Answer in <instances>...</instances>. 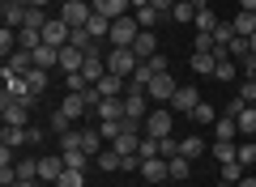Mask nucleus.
Wrapping results in <instances>:
<instances>
[{
  "instance_id": "6",
  "label": "nucleus",
  "mask_w": 256,
  "mask_h": 187,
  "mask_svg": "<svg viewBox=\"0 0 256 187\" xmlns=\"http://www.w3.org/2000/svg\"><path fill=\"white\" fill-rule=\"evenodd\" d=\"M30 111H34V107H26V102H18V98H0V115H4L9 128H26L30 124Z\"/></svg>"
},
{
  "instance_id": "25",
  "label": "nucleus",
  "mask_w": 256,
  "mask_h": 187,
  "mask_svg": "<svg viewBox=\"0 0 256 187\" xmlns=\"http://www.w3.org/2000/svg\"><path fill=\"white\" fill-rule=\"evenodd\" d=\"M0 145H4V149H22V145H30V136H26V128H9V124H4Z\"/></svg>"
},
{
  "instance_id": "39",
  "label": "nucleus",
  "mask_w": 256,
  "mask_h": 187,
  "mask_svg": "<svg viewBox=\"0 0 256 187\" xmlns=\"http://www.w3.org/2000/svg\"><path fill=\"white\" fill-rule=\"evenodd\" d=\"M166 166H171V179H175V183H180V179H188V158H184V153H180V158H166Z\"/></svg>"
},
{
  "instance_id": "43",
  "label": "nucleus",
  "mask_w": 256,
  "mask_h": 187,
  "mask_svg": "<svg viewBox=\"0 0 256 187\" xmlns=\"http://www.w3.org/2000/svg\"><path fill=\"white\" fill-rule=\"evenodd\" d=\"M192 124H218V115H214V107H210V102H201V107L192 111Z\"/></svg>"
},
{
  "instance_id": "48",
  "label": "nucleus",
  "mask_w": 256,
  "mask_h": 187,
  "mask_svg": "<svg viewBox=\"0 0 256 187\" xmlns=\"http://www.w3.org/2000/svg\"><path fill=\"white\" fill-rule=\"evenodd\" d=\"M47 21H52V17H43V9H30L26 13V26H34V30H43Z\"/></svg>"
},
{
  "instance_id": "37",
  "label": "nucleus",
  "mask_w": 256,
  "mask_h": 187,
  "mask_svg": "<svg viewBox=\"0 0 256 187\" xmlns=\"http://www.w3.org/2000/svg\"><path fill=\"white\" fill-rule=\"evenodd\" d=\"M0 51H4V60H9V55L18 51V30H13V26H4V30H0Z\"/></svg>"
},
{
  "instance_id": "40",
  "label": "nucleus",
  "mask_w": 256,
  "mask_h": 187,
  "mask_svg": "<svg viewBox=\"0 0 256 187\" xmlns=\"http://www.w3.org/2000/svg\"><path fill=\"white\" fill-rule=\"evenodd\" d=\"M141 158H162V141L158 136H141Z\"/></svg>"
},
{
  "instance_id": "45",
  "label": "nucleus",
  "mask_w": 256,
  "mask_h": 187,
  "mask_svg": "<svg viewBox=\"0 0 256 187\" xmlns=\"http://www.w3.org/2000/svg\"><path fill=\"white\" fill-rule=\"evenodd\" d=\"M146 68H150V77H162V72H166V55H162V51H158V55H150V60H146Z\"/></svg>"
},
{
  "instance_id": "58",
  "label": "nucleus",
  "mask_w": 256,
  "mask_h": 187,
  "mask_svg": "<svg viewBox=\"0 0 256 187\" xmlns=\"http://www.w3.org/2000/svg\"><path fill=\"white\" fill-rule=\"evenodd\" d=\"M248 77H252V81H256V68H252V72H248Z\"/></svg>"
},
{
  "instance_id": "23",
  "label": "nucleus",
  "mask_w": 256,
  "mask_h": 187,
  "mask_svg": "<svg viewBox=\"0 0 256 187\" xmlns=\"http://www.w3.org/2000/svg\"><path fill=\"white\" fill-rule=\"evenodd\" d=\"M235 124H239V136L252 141V136H256V107H244V111L235 115Z\"/></svg>"
},
{
  "instance_id": "56",
  "label": "nucleus",
  "mask_w": 256,
  "mask_h": 187,
  "mask_svg": "<svg viewBox=\"0 0 256 187\" xmlns=\"http://www.w3.org/2000/svg\"><path fill=\"white\" fill-rule=\"evenodd\" d=\"M214 187H235V183H226V179H222V183H214Z\"/></svg>"
},
{
  "instance_id": "7",
  "label": "nucleus",
  "mask_w": 256,
  "mask_h": 187,
  "mask_svg": "<svg viewBox=\"0 0 256 187\" xmlns=\"http://www.w3.org/2000/svg\"><path fill=\"white\" fill-rule=\"evenodd\" d=\"M68 38H73V26H68L64 17H52L43 26V43L47 47H68Z\"/></svg>"
},
{
  "instance_id": "49",
  "label": "nucleus",
  "mask_w": 256,
  "mask_h": 187,
  "mask_svg": "<svg viewBox=\"0 0 256 187\" xmlns=\"http://www.w3.org/2000/svg\"><path fill=\"white\" fill-rule=\"evenodd\" d=\"M18 179H38V162H18Z\"/></svg>"
},
{
  "instance_id": "31",
  "label": "nucleus",
  "mask_w": 256,
  "mask_h": 187,
  "mask_svg": "<svg viewBox=\"0 0 256 187\" xmlns=\"http://www.w3.org/2000/svg\"><path fill=\"white\" fill-rule=\"evenodd\" d=\"M235 26H230V21H218V26H214V43H218V47H230V43H235Z\"/></svg>"
},
{
  "instance_id": "13",
  "label": "nucleus",
  "mask_w": 256,
  "mask_h": 187,
  "mask_svg": "<svg viewBox=\"0 0 256 187\" xmlns=\"http://www.w3.org/2000/svg\"><path fill=\"white\" fill-rule=\"evenodd\" d=\"M64 170V158H38V183H60Z\"/></svg>"
},
{
  "instance_id": "15",
  "label": "nucleus",
  "mask_w": 256,
  "mask_h": 187,
  "mask_svg": "<svg viewBox=\"0 0 256 187\" xmlns=\"http://www.w3.org/2000/svg\"><path fill=\"white\" fill-rule=\"evenodd\" d=\"M60 111H64V115H68V119H73V124H82V115H86V111H90V102H86V94H64Z\"/></svg>"
},
{
  "instance_id": "22",
  "label": "nucleus",
  "mask_w": 256,
  "mask_h": 187,
  "mask_svg": "<svg viewBox=\"0 0 256 187\" xmlns=\"http://www.w3.org/2000/svg\"><path fill=\"white\" fill-rule=\"evenodd\" d=\"M230 26H235L239 38H252V34H256V13H244V9H239L235 17H230Z\"/></svg>"
},
{
  "instance_id": "26",
  "label": "nucleus",
  "mask_w": 256,
  "mask_h": 187,
  "mask_svg": "<svg viewBox=\"0 0 256 187\" xmlns=\"http://www.w3.org/2000/svg\"><path fill=\"white\" fill-rule=\"evenodd\" d=\"M18 47H22V51H34V47H43V30L22 26V30H18Z\"/></svg>"
},
{
  "instance_id": "59",
  "label": "nucleus",
  "mask_w": 256,
  "mask_h": 187,
  "mask_svg": "<svg viewBox=\"0 0 256 187\" xmlns=\"http://www.w3.org/2000/svg\"><path fill=\"white\" fill-rule=\"evenodd\" d=\"M252 141H256V136H252Z\"/></svg>"
},
{
  "instance_id": "47",
  "label": "nucleus",
  "mask_w": 256,
  "mask_h": 187,
  "mask_svg": "<svg viewBox=\"0 0 256 187\" xmlns=\"http://www.w3.org/2000/svg\"><path fill=\"white\" fill-rule=\"evenodd\" d=\"M239 98H244V102H256V81H252V77H244V85H239Z\"/></svg>"
},
{
  "instance_id": "12",
  "label": "nucleus",
  "mask_w": 256,
  "mask_h": 187,
  "mask_svg": "<svg viewBox=\"0 0 256 187\" xmlns=\"http://www.w3.org/2000/svg\"><path fill=\"white\" fill-rule=\"evenodd\" d=\"M94 115H98V124H116V119H124V98H102L98 107H94Z\"/></svg>"
},
{
  "instance_id": "16",
  "label": "nucleus",
  "mask_w": 256,
  "mask_h": 187,
  "mask_svg": "<svg viewBox=\"0 0 256 187\" xmlns=\"http://www.w3.org/2000/svg\"><path fill=\"white\" fill-rule=\"evenodd\" d=\"M30 68H34V55H30V51H22V47L9 55V60H4V72H13V77H26Z\"/></svg>"
},
{
  "instance_id": "27",
  "label": "nucleus",
  "mask_w": 256,
  "mask_h": 187,
  "mask_svg": "<svg viewBox=\"0 0 256 187\" xmlns=\"http://www.w3.org/2000/svg\"><path fill=\"white\" fill-rule=\"evenodd\" d=\"M30 55H34V68H52V64H60V47H34V51H30Z\"/></svg>"
},
{
  "instance_id": "14",
  "label": "nucleus",
  "mask_w": 256,
  "mask_h": 187,
  "mask_svg": "<svg viewBox=\"0 0 256 187\" xmlns=\"http://www.w3.org/2000/svg\"><path fill=\"white\" fill-rule=\"evenodd\" d=\"M94 13H102V17H124V13H132V0H90Z\"/></svg>"
},
{
  "instance_id": "38",
  "label": "nucleus",
  "mask_w": 256,
  "mask_h": 187,
  "mask_svg": "<svg viewBox=\"0 0 256 187\" xmlns=\"http://www.w3.org/2000/svg\"><path fill=\"white\" fill-rule=\"evenodd\" d=\"M56 187H86V170H73V166H68V170L60 175V183H56Z\"/></svg>"
},
{
  "instance_id": "17",
  "label": "nucleus",
  "mask_w": 256,
  "mask_h": 187,
  "mask_svg": "<svg viewBox=\"0 0 256 187\" xmlns=\"http://www.w3.org/2000/svg\"><path fill=\"white\" fill-rule=\"evenodd\" d=\"M132 51H137V60L146 64L150 55H158V34H154V30H141V34H137V43H132Z\"/></svg>"
},
{
  "instance_id": "19",
  "label": "nucleus",
  "mask_w": 256,
  "mask_h": 187,
  "mask_svg": "<svg viewBox=\"0 0 256 187\" xmlns=\"http://www.w3.org/2000/svg\"><path fill=\"white\" fill-rule=\"evenodd\" d=\"M82 149L90 153V158H98V153L107 149V141H102V132H98V128H82Z\"/></svg>"
},
{
  "instance_id": "1",
  "label": "nucleus",
  "mask_w": 256,
  "mask_h": 187,
  "mask_svg": "<svg viewBox=\"0 0 256 187\" xmlns=\"http://www.w3.org/2000/svg\"><path fill=\"white\" fill-rule=\"evenodd\" d=\"M137 34H141L137 13H124V17H116V21H111V30H107L111 47H132V43H137Z\"/></svg>"
},
{
  "instance_id": "18",
  "label": "nucleus",
  "mask_w": 256,
  "mask_h": 187,
  "mask_svg": "<svg viewBox=\"0 0 256 187\" xmlns=\"http://www.w3.org/2000/svg\"><path fill=\"white\" fill-rule=\"evenodd\" d=\"M82 64H86V51H77L73 43L60 47V68H64V72H82Z\"/></svg>"
},
{
  "instance_id": "44",
  "label": "nucleus",
  "mask_w": 256,
  "mask_h": 187,
  "mask_svg": "<svg viewBox=\"0 0 256 187\" xmlns=\"http://www.w3.org/2000/svg\"><path fill=\"white\" fill-rule=\"evenodd\" d=\"M192 26H196V30H210V34H214V26H218V17H214V9H201Z\"/></svg>"
},
{
  "instance_id": "50",
  "label": "nucleus",
  "mask_w": 256,
  "mask_h": 187,
  "mask_svg": "<svg viewBox=\"0 0 256 187\" xmlns=\"http://www.w3.org/2000/svg\"><path fill=\"white\" fill-rule=\"evenodd\" d=\"M162 158H180V141L175 136H162Z\"/></svg>"
},
{
  "instance_id": "34",
  "label": "nucleus",
  "mask_w": 256,
  "mask_h": 187,
  "mask_svg": "<svg viewBox=\"0 0 256 187\" xmlns=\"http://www.w3.org/2000/svg\"><path fill=\"white\" fill-rule=\"evenodd\" d=\"M239 166L256 170V141H239Z\"/></svg>"
},
{
  "instance_id": "57",
  "label": "nucleus",
  "mask_w": 256,
  "mask_h": 187,
  "mask_svg": "<svg viewBox=\"0 0 256 187\" xmlns=\"http://www.w3.org/2000/svg\"><path fill=\"white\" fill-rule=\"evenodd\" d=\"M13 4H26V9H30V0H13Z\"/></svg>"
},
{
  "instance_id": "35",
  "label": "nucleus",
  "mask_w": 256,
  "mask_h": 187,
  "mask_svg": "<svg viewBox=\"0 0 256 187\" xmlns=\"http://www.w3.org/2000/svg\"><path fill=\"white\" fill-rule=\"evenodd\" d=\"M158 21H166V13H158V9H150V4H146V9H137V26H141V30H150V26H158Z\"/></svg>"
},
{
  "instance_id": "54",
  "label": "nucleus",
  "mask_w": 256,
  "mask_h": 187,
  "mask_svg": "<svg viewBox=\"0 0 256 187\" xmlns=\"http://www.w3.org/2000/svg\"><path fill=\"white\" fill-rule=\"evenodd\" d=\"M13 187H38V179H18Z\"/></svg>"
},
{
  "instance_id": "21",
  "label": "nucleus",
  "mask_w": 256,
  "mask_h": 187,
  "mask_svg": "<svg viewBox=\"0 0 256 187\" xmlns=\"http://www.w3.org/2000/svg\"><path fill=\"white\" fill-rule=\"evenodd\" d=\"M214 68H218V55H214V51H192V72L214 77Z\"/></svg>"
},
{
  "instance_id": "24",
  "label": "nucleus",
  "mask_w": 256,
  "mask_h": 187,
  "mask_svg": "<svg viewBox=\"0 0 256 187\" xmlns=\"http://www.w3.org/2000/svg\"><path fill=\"white\" fill-rule=\"evenodd\" d=\"M26 4H13V0H4V26H13V30H22L26 26Z\"/></svg>"
},
{
  "instance_id": "29",
  "label": "nucleus",
  "mask_w": 256,
  "mask_h": 187,
  "mask_svg": "<svg viewBox=\"0 0 256 187\" xmlns=\"http://www.w3.org/2000/svg\"><path fill=\"white\" fill-rule=\"evenodd\" d=\"M235 136H239V124L230 115H222L218 124H214V141H235Z\"/></svg>"
},
{
  "instance_id": "60",
  "label": "nucleus",
  "mask_w": 256,
  "mask_h": 187,
  "mask_svg": "<svg viewBox=\"0 0 256 187\" xmlns=\"http://www.w3.org/2000/svg\"><path fill=\"white\" fill-rule=\"evenodd\" d=\"M252 107H256V102H252Z\"/></svg>"
},
{
  "instance_id": "11",
  "label": "nucleus",
  "mask_w": 256,
  "mask_h": 187,
  "mask_svg": "<svg viewBox=\"0 0 256 187\" xmlns=\"http://www.w3.org/2000/svg\"><path fill=\"white\" fill-rule=\"evenodd\" d=\"M141 136H146V132H120L116 141H111V149H116L120 158H137V153H141Z\"/></svg>"
},
{
  "instance_id": "30",
  "label": "nucleus",
  "mask_w": 256,
  "mask_h": 187,
  "mask_svg": "<svg viewBox=\"0 0 256 187\" xmlns=\"http://www.w3.org/2000/svg\"><path fill=\"white\" fill-rule=\"evenodd\" d=\"M47 128H52V132H56V136H64V132H68V128H77V124H73V119H68V115H64V111H60V107H56V111H52V115H47Z\"/></svg>"
},
{
  "instance_id": "3",
  "label": "nucleus",
  "mask_w": 256,
  "mask_h": 187,
  "mask_svg": "<svg viewBox=\"0 0 256 187\" xmlns=\"http://www.w3.org/2000/svg\"><path fill=\"white\" fill-rule=\"evenodd\" d=\"M171 128H175V111L171 107H158V111H150L146 115V136H171Z\"/></svg>"
},
{
  "instance_id": "46",
  "label": "nucleus",
  "mask_w": 256,
  "mask_h": 187,
  "mask_svg": "<svg viewBox=\"0 0 256 187\" xmlns=\"http://www.w3.org/2000/svg\"><path fill=\"white\" fill-rule=\"evenodd\" d=\"M244 175H248V170L239 166V162H226V166H222V179H226V183H239Z\"/></svg>"
},
{
  "instance_id": "9",
  "label": "nucleus",
  "mask_w": 256,
  "mask_h": 187,
  "mask_svg": "<svg viewBox=\"0 0 256 187\" xmlns=\"http://www.w3.org/2000/svg\"><path fill=\"white\" fill-rule=\"evenodd\" d=\"M175 89H180V85H175V77H171V72H162V77H154V81L146 85V94H150L154 102H171Z\"/></svg>"
},
{
  "instance_id": "20",
  "label": "nucleus",
  "mask_w": 256,
  "mask_h": 187,
  "mask_svg": "<svg viewBox=\"0 0 256 187\" xmlns=\"http://www.w3.org/2000/svg\"><path fill=\"white\" fill-rule=\"evenodd\" d=\"M196 0H175V9H171V21H180V26H188V21H196Z\"/></svg>"
},
{
  "instance_id": "53",
  "label": "nucleus",
  "mask_w": 256,
  "mask_h": 187,
  "mask_svg": "<svg viewBox=\"0 0 256 187\" xmlns=\"http://www.w3.org/2000/svg\"><path fill=\"white\" fill-rule=\"evenodd\" d=\"M239 9H244V13H256V0H239Z\"/></svg>"
},
{
  "instance_id": "41",
  "label": "nucleus",
  "mask_w": 256,
  "mask_h": 187,
  "mask_svg": "<svg viewBox=\"0 0 256 187\" xmlns=\"http://www.w3.org/2000/svg\"><path fill=\"white\" fill-rule=\"evenodd\" d=\"M226 51H230V60H239V64H244V60H252V47H248V38H235V43H230Z\"/></svg>"
},
{
  "instance_id": "51",
  "label": "nucleus",
  "mask_w": 256,
  "mask_h": 187,
  "mask_svg": "<svg viewBox=\"0 0 256 187\" xmlns=\"http://www.w3.org/2000/svg\"><path fill=\"white\" fill-rule=\"evenodd\" d=\"M150 9H158V13H166V17H171V9H175V0H150Z\"/></svg>"
},
{
  "instance_id": "28",
  "label": "nucleus",
  "mask_w": 256,
  "mask_h": 187,
  "mask_svg": "<svg viewBox=\"0 0 256 187\" xmlns=\"http://www.w3.org/2000/svg\"><path fill=\"white\" fill-rule=\"evenodd\" d=\"M180 153H184V158H201V153H205V136H196V132H192V136H184V141H180Z\"/></svg>"
},
{
  "instance_id": "36",
  "label": "nucleus",
  "mask_w": 256,
  "mask_h": 187,
  "mask_svg": "<svg viewBox=\"0 0 256 187\" xmlns=\"http://www.w3.org/2000/svg\"><path fill=\"white\" fill-rule=\"evenodd\" d=\"M214 77H218V81H235V77H239V60H230V55H226V60H218Z\"/></svg>"
},
{
  "instance_id": "33",
  "label": "nucleus",
  "mask_w": 256,
  "mask_h": 187,
  "mask_svg": "<svg viewBox=\"0 0 256 187\" xmlns=\"http://www.w3.org/2000/svg\"><path fill=\"white\" fill-rule=\"evenodd\" d=\"M120 162H124V158H120V153H116V149H111V145H107V149H102L98 158H94V166H102V170H107V175H111V170H120Z\"/></svg>"
},
{
  "instance_id": "4",
  "label": "nucleus",
  "mask_w": 256,
  "mask_h": 187,
  "mask_svg": "<svg viewBox=\"0 0 256 187\" xmlns=\"http://www.w3.org/2000/svg\"><path fill=\"white\" fill-rule=\"evenodd\" d=\"M146 98H150L146 89L128 81V94H124V115H128V119H137V124H146V115H150V111H146Z\"/></svg>"
},
{
  "instance_id": "10",
  "label": "nucleus",
  "mask_w": 256,
  "mask_h": 187,
  "mask_svg": "<svg viewBox=\"0 0 256 187\" xmlns=\"http://www.w3.org/2000/svg\"><path fill=\"white\" fill-rule=\"evenodd\" d=\"M141 179H146V183H166V179H171L166 158H146L141 162Z\"/></svg>"
},
{
  "instance_id": "2",
  "label": "nucleus",
  "mask_w": 256,
  "mask_h": 187,
  "mask_svg": "<svg viewBox=\"0 0 256 187\" xmlns=\"http://www.w3.org/2000/svg\"><path fill=\"white\" fill-rule=\"evenodd\" d=\"M137 68H141V60H137V51H132V47H111V51H107V72L132 77Z\"/></svg>"
},
{
  "instance_id": "5",
  "label": "nucleus",
  "mask_w": 256,
  "mask_h": 187,
  "mask_svg": "<svg viewBox=\"0 0 256 187\" xmlns=\"http://www.w3.org/2000/svg\"><path fill=\"white\" fill-rule=\"evenodd\" d=\"M60 17L68 21V26H86V21L94 17V4L90 0H60Z\"/></svg>"
},
{
  "instance_id": "8",
  "label": "nucleus",
  "mask_w": 256,
  "mask_h": 187,
  "mask_svg": "<svg viewBox=\"0 0 256 187\" xmlns=\"http://www.w3.org/2000/svg\"><path fill=\"white\" fill-rule=\"evenodd\" d=\"M196 107H201V89H196V85H180V89H175L171 111H180V115H192Z\"/></svg>"
},
{
  "instance_id": "42",
  "label": "nucleus",
  "mask_w": 256,
  "mask_h": 187,
  "mask_svg": "<svg viewBox=\"0 0 256 187\" xmlns=\"http://www.w3.org/2000/svg\"><path fill=\"white\" fill-rule=\"evenodd\" d=\"M214 47H218V43H214L210 30H196V38H192V51H214Z\"/></svg>"
},
{
  "instance_id": "32",
  "label": "nucleus",
  "mask_w": 256,
  "mask_h": 187,
  "mask_svg": "<svg viewBox=\"0 0 256 187\" xmlns=\"http://www.w3.org/2000/svg\"><path fill=\"white\" fill-rule=\"evenodd\" d=\"M26 85H30V94H38V98H43V89H47V68H30V72H26Z\"/></svg>"
},
{
  "instance_id": "55",
  "label": "nucleus",
  "mask_w": 256,
  "mask_h": 187,
  "mask_svg": "<svg viewBox=\"0 0 256 187\" xmlns=\"http://www.w3.org/2000/svg\"><path fill=\"white\" fill-rule=\"evenodd\" d=\"M248 47H252V55H256V34H252V38H248Z\"/></svg>"
},
{
  "instance_id": "52",
  "label": "nucleus",
  "mask_w": 256,
  "mask_h": 187,
  "mask_svg": "<svg viewBox=\"0 0 256 187\" xmlns=\"http://www.w3.org/2000/svg\"><path fill=\"white\" fill-rule=\"evenodd\" d=\"M235 187H256V175H252V170H248V175H244V179H239V183H235Z\"/></svg>"
}]
</instances>
